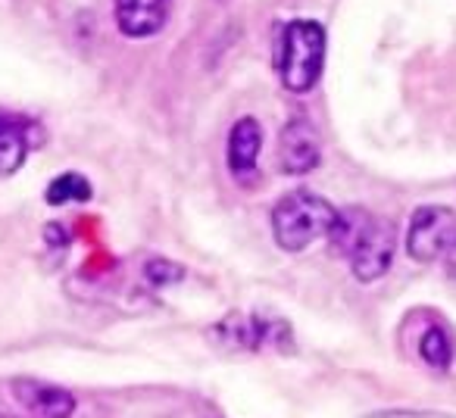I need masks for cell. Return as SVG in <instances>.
Masks as SVG:
<instances>
[{
	"instance_id": "obj_1",
	"label": "cell",
	"mask_w": 456,
	"mask_h": 418,
	"mask_svg": "<svg viewBox=\"0 0 456 418\" xmlns=\"http://www.w3.org/2000/svg\"><path fill=\"white\" fill-rule=\"evenodd\" d=\"M325 63V32L319 22L294 20L279 32L275 41V72L279 82L294 94L316 88Z\"/></svg>"
},
{
	"instance_id": "obj_2",
	"label": "cell",
	"mask_w": 456,
	"mask_h": 418,
	"mask_svg": "<svg viewBox=\"0 0 456 418\" xmlns=\"http://www.w3.org/2000/svg\"><path fill=\"white\" fill-rule=\"evenodd\" d=\"M338 209L331 206L325 197L313 194V190H291L285 194L273 209V235L275 244L288 253H300L313 241L329 235V225L335 219Z\"/></svg>"
},
{
	"instance_id": "obj_3",
	"label": "cell",
	"mask_w": 456,
	"mask_h": 418,
	"mask_svg": "<svg viewBox=\"0 0 456 418\" xmlns=\"http://www.w3.org/2000/svg\"><path fill=\"white\" fill-rule=\"evenodd\" d=\"M456 235V213L447 206H419L406 229V253L416 262H437Z\"/></svg>"
},
{
	"instance_id": "obj_4",
	"label": "cell",
	"mask_w": 456,
	"mask_h": 418,
	"mask_svg": "<svg viewBox=\"0 0 456 418\" xmlns=\"http://www.w3.org/2000/svg\"><path fill=\"white\" fill-rule=\"evenodd\" d=\"M394 250H397V235H394V225L385 222V219H375L372 229L366 231L356 250L347 256L350 272H354L356 281H379L381 275L391 269L394 262Z\"/></svg>"
},
{
	"instance_id": "obj_5",
	"label": "cell",
	"mask_w": 456,
	"mask_h": 418,
	"mask_svg": "<svg viewBox=\"0 0 456 418\" xmlns=\"http://www.w3.org/2000/svg\"><path fill=\"white\" fill-rule=\"evenodd\" d=\"M322 159V144L319 132L306 119H291L281 128L279 138V163L285 175H306Z\"/></svg>"
},
{
	"instance_id": "obj_6",
	"label": "cell",
	"mask_w": 456,
	"mask_h": 418,
	"mask_svg": "<svg viewBox=\"0 0 456 418\" xmlns=\"http://www.w3.org/2000/svg\"><path fill=\"white\" fill-rule=\"evenodd\" d=\"M10 390H13L16 403L35 418H72L76 412V397L60 384H47L38 378H16Z\"/></svg>"
},
{
	"instance_id": "obj_7",
	"label": "cell",
	"mask_w": 456,
	"mask_h": 418,
	"mask_svg": "<svg viewBox=\"0 0 456 418\" xmlns=\"http://www.w3.org/2000/svg\"><path fill=\"white\" fill-rule=\"evenodd\" d=\"M169 0H116V26L128 38H151L166 26Z\"/></svg>"
},
{
	"instance_id": "obj_8",
	"label": "cell",
	"mask_w": 456,
	"mask_h": 418,
	"mask_svg": "<svg viewBox=\"0 0 456 418\" xmlns=\"http://www.w3.org/2000/svg\"><path fill=\"white\" fill-rule=\"evenodd\" d=\"M35 122L20 113L0 109V175H13L28 157Z\"/></svg>"
},
{
	"instance_id": "obj_9",
	"label": "cell",
	"mask_w": 456,
	"mask_h": 418,
	"mask_svg": "<svg viewBox=\"0 0 456 418\" xmlns=\"http://www.w3.org/2000/svg\"><path fill=\"white\" fill-rule=\"evenodd\" d=\"M372 222H375V216L369 213V209L344 206L335 213V219H331V225H329V235L325 237L331 241V250L347 260V256L356 250V244L366 237V231L372 229Z\"/></svg>"
},
{
	"instance_id": "obj_10",
	"label": "cell",
	"mask_w": 456,
	"mask_h": 418,
	"mask_svg": "<svg viewBox=\"0 0 456 418\" xmlns=\"http://www.w3.org/2000/svg\"><path fill=\"white\" fill-rule=\"evenodd\" d=\"M263 147V128L256 119L244 116L235 122L232 134H228V169L235 175H248L256 169V157H260Z\"/></svg>"
},
{
	"instance_id": "obj_11",
	"label": "cell",
	"mask_w": 456,
	"mask_h": 418,
	"mask_svg": "<svg viewBox=\"0 0 456 418\" xmlns=\"http://www.w3.org/2000/svg\"><path fill=\"white\" fill-rule=\"evenodd\" d=\"M419 356H422L431 368H441V372L450 368V362H453V334H450L447 325L435 322L425 331L422 341H419Z\"/></svg>"
},
{
	"instance_id": "obj_12",
	"label": "cell",
	"mask_w": 456,
	"mask_h": 418,
	"mask_svg": "<svg viewBox=\"0 0 456 418\" xmlns=\"http://www.w3.org/2000/svg\"><path fill=\"white\" fill-rule=\"evenodd\" d=\"M45 197L51 206H63V203H72V200H91V184H88V178L78 175V172H63V175L47 184Z\"/></svg>"
},
{
	"instance_id": "obj_13",
	"label": "cell",
	"mask_w": 456,
	"mask_h": 418,
	"mask_svg": "<svg viewBox=\"0 0 456 418\" xmlns=\"http://www.w3.org/2000/svg\"><path fill=\"white\" fill-rule=\"evenodd\" d=\"M360 418H456L453 412H437V409H379Z\"/></svg>"
},
{
	"instance_id": "obj_14",
	"label": "cell",
	"mask_w": 456,
	"mask_h": 418,
	"mask_svg": "<svg viewBox=\"0 0 456 418\" xmlns=\"http://www.w3.org/2000/svg\"><path fill=\"white\" fill-rule=\"evenodd\" d=\"M147 278H151L153 285H169V281L182 278V269H178L175 262L153 260V262H147Z\"/></svg>"
},
{
	"instance_id": "obj_15",
	"label": "cell",
	"mask_w": 456,
	"mask_h": 418,
	"mask_svg": "<svg viewBox=\"0 0 456 418\" xmlns=\"http://www.w3.org/2000/svg\"><path fill=\"white\" fill-rule=\"evenodd\" d=\"M444 272H447V278L456 285V235H453V241L447 244V250H444Z\"/></svg>"
},
{
	"instance_id": "obj_16",
	"label": "cell",
	"mask_w": 456,
	"mask_h": 418,
	"mask_svg": "<svg viewBox=\"0 0 456 418\" xmlns=\"http://www.w3.org/2000/svg\"><path fill=\"white\" fill-rule=\"evenodd\" d=\"M0 418H10V415H4V412H0Z\"/></svg>"
}]
</instances>
